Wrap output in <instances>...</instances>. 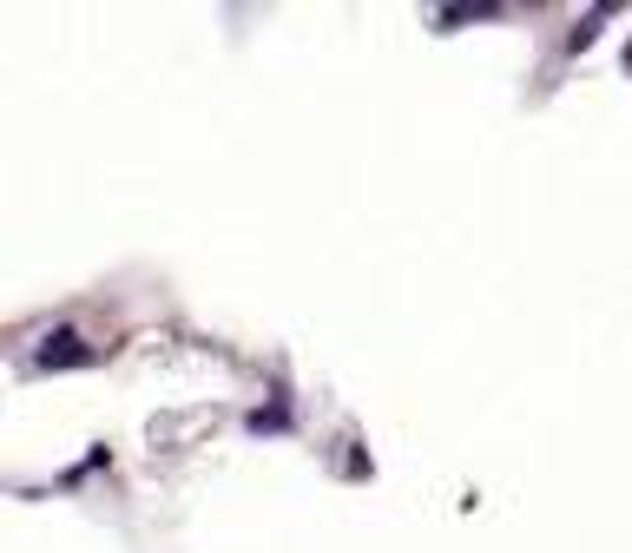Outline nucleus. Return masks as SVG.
I'll return each mask as SVG.
<instances>
[{"mask_svg":"<svg viewBox=\"0 0 632 553\" xmlns=\"http://www.w3.org/2000/svg\"><path fill=\"white\" fill-rule=\"evenodd\" d=\"M99 349L93 343H79L73 330H60V336H47V349L33 356V369H79V363H93Z\"/></svg>","mask_w":632,"mask_h":553,"instance_id":"nucleus-1","label":"nucleus"},{"mask_svg":"<svg viewBox=\"0 0 632 553\" xmlns=\"http://www.w3.org/2000/svg\"><path fill=\"white\" fill-rule=\"evenodd\" d=\"M284 422H290L284 409H257V415H251V428H257V435H264V428H284Z\"/></svg>","mask_w":632,"mask_h":553,"instance_id":"nucleus-2","label":"nucleus"}]
</instances>
